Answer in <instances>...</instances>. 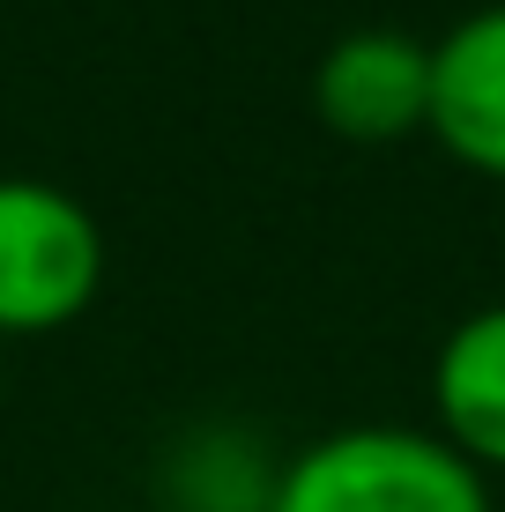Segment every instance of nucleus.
Instances as JSON below:
<instances>
[{
	"mask_svg": "<svg viewBox=\"0 0 505 512\" xmlns=\"http://www.w3.org/2000/svg\"><path fill=\"white\" fill-rule=\"evenodd\" d=\"M268 512H498L491 475L431 423H342L275 468Z\"/></svg>",
	"mask_w": 505,
	"mask_h": 512,
	"instance_id": "obj_1",
	"label": "nucleus"
},
{
	"mask_svg": "<svg viewBox=\"0 0 505 512\" xmlns=\"http://www.w3.org/2000/svg\"><path fill=\"white\" fill-rule=\"evenodd\" d=\"M104 268L112 245L90 201L38 171H0V334L38 342L75 327L104 297Z\"/></svg>",
	"mask_w": 505,
	"mask_h": 512,
	"instance_id": "obj_2",
	"label": "nucleus"
},
{
	"mask_svg": "<svg viewBox=\"0 0 505 512\" xmlns=\"http://www.w3.org/2000/svg\"><path fill=\"white\" fill-rule=\"evenodd\" d=\"M312 119L335 141H357V149H394V141L424 134V119H431V38L394 30V23L342 30L312 60Z\"/></svg>",
	"mask_w": 505,
	"mask_h": 512,
	"instance_id": "obj_3",
	"label": "nucleus"
},
{
	"mask_svg": "<svg viewBox=\"0 0 505 512\" xmlns=\"http://www.w3.org/2000/svg\"><path fill=\"white\" fill-rule=\"evenodd\" d=\"M424 134L461 171L505 186V0L468 8L431 38V119Z\"/></svg>",
	"mask_w": 505,
	"mask_h": 512,
	"instance_id": "obj_4",
	"label": "nucleus"
},
{
	"mask_svg": "<svg viewBox=\"0 0 505 512\" xmlns=\"http://www.w3.org/2000/svg\"><path fill=\"white\" fill-rule=\"evenodd\" d=\"M431 431L483 475H505V297L461 312L431 349Z\"/></svg>",
	"mask_w": 505,
	"mask_h": 512,
	"instance_id": "obj_5",
	"label": "nucleus"
}]
</instances>
